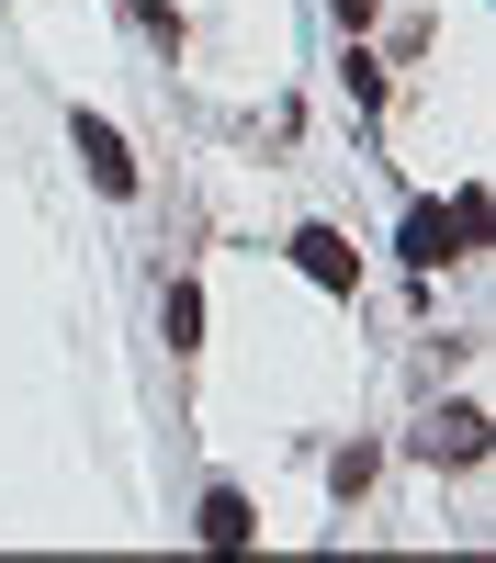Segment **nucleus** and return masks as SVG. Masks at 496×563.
Wrapping results in <instances>:
<instances>
[{
	"instance_id": "1",
	"label": "nucleus",
	"mask_w": 496,
	"mask_h": 563,
	"mask_svg": "<svg viewBox=\"0 0 496 563\" xmlns=\"http://www.w3.org/2000/svg\"><path fill=\"white\" fill-rule=\"evenodd\" d=\"M395 249L418 260V271H440V260L474 249V214H463V203H406V238H395Z\"/></svg>"
},
{
	"instance_id": "7",
	"label": "nucleus",
	"mask_w": 496,
	"mask_h": 563,
	"mask_svg": "<svg viewBox=\"0 0 496 563\" xmlns=\"http://www.w3.org/2000/svg\"><path fill=\"white\" fill-rule=\"evenodd\" d=\"M328 12H339V34H361V23H373V12H384V0H328Z\"/></svg>"
},
{
	"instance_id": "3",
	"label": "nucleus",
	"mask_w": 496,
	"mask_h": 563,
	"mask_svg": "<svg viewBox=\"0 0 496 563\" xmlns=\"http://www.w3.org/2000/svg\"><path fill=\"white\" fill-rule=\"evenodd\" d=\"M68 135H79V169H90V180H102V192H113V203H124V192H135V158H124V135H113V124H102V113H79V124H68Z\"/></svg>"
},
{
	"instance_id": "4",
	"label": "nucleus",
	"mask_w": 496,
	"mask_h": 563,
	"mask_svg": "<svg viewBox=\"0 0 496 563\" xmlns=\"http://www.w3.org/2000/svg\"><path fill=\"white\" fill-rule=\"evenodd\" d=\"M429 462H485V406H440L429 429H418Z\"/></svg>"
},
{
	"instance_id": "2",
	"label": "nucleus",
	"mask_w": 496,
	"mask_h": 563,
	"mask_svg": "<svg viewBox=\"0 0 496 563\" xmlns=\"http://www.w3.org/2000/svg\"><path fill=\"white\" fill-rule=\"evenodd\" d=\"M294 271L316 282V294H361V249L339 238V225H294Z\"/></svg>"
},
{
	"instance_id": "6",
	"label": "nucleus",
	"mask_w": 496,
	"mask_h": 563,
	"mask_svg": "<svg viewBox=\"0 0 496 563\" xmlns=\"http://www.w3.org/2000/svg\"><path fill=\"white\" fill-rule=\"evenodd\" d=\"M158 327H169V350H203V282H169V294H158Z\"/></svg>"
},
{
	"instance_id": "5",
	"label": "nucleus",
	"mask_w": 496,
	"mask_h": 563,
	"mask_svg": "<svg viewBox=\"0 0 496 563\" xmlns=\"http://www.w3.org/2000/svg\"><path fill=\"white\" fill-rule=\"evenodd\" d=\"M192 530H203V552H238V541H249V496H238V485H214Z\"/></svg>"
}]
</instances>
